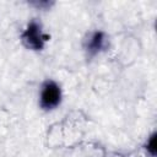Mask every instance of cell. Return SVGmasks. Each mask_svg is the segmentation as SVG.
<instances>
[{
  "label": "cell",
  "mask_w": 157,
  "mask_h": 157,
  "mask_svg": "<svg viewBox=\"0 0 157 157\" xmlns=\"http://www.w3.org/2000/svg\"><path fill=\"white\" fill-rule=\"evenodd\" d=\"M29 5L33 6L36 10L48 11V10H50L55 5V2L52 1V0H34V1H31Z\"/></svg>",
  "instance_id": "cell-5"
},
{
  "label": "cell",
  "mask_w": 157,
  "mask_h": 157,
  "mask_svg": "<svg viewBox=\"0 0 157 157\" xmlns=\"http://www.w3.org/2000/svg\"><path fill=\"white\" fill-rule=\"evenodd\" d=\"M38 108L44 113H52L60 108L64 101L63 86L55 78H45L40 82L38 90Z\"/></svg>",
  "instance_id": "cell-2"
},
{
  "label": "cell",
  "mask_w": 157,
  "mask_h": 157,
  "mask_svg": "<svg viewBox=\"0 0 157 157\" xmlns=\"http://www.w3.org/2000/svg\"><path fill=\"white\" fill-rule=\"evenodd\" d=\"M110 38L109 34L102 28H94L88 31L81 42V48L87 60H93L109 49Z\"/></svg>",
  "instance_id": "cell-3"
},
{
  "label": "cell",
  "mask_w": 157,
  "mask_h": 157,
  "mask_svg": "<svg viewBox=\"0 0 157 157\" xmlns=\"http://www.w3.org/2000/svg\"><path fill=\"white\" fill-rule=\"evenodd\" d=\"M50 40V34L45 32L39 18H31L20 32V42L23 48L32 53H42Z\"/></svg>",
  "instance_id": "cell-1"
},
{
  "label": "cell",
  "mask_w": 157,
  "mask_h": 157,
  "mask_svg": "<svg viewBox=\"0 0 157 157\" xmlns=\"http://www.w3.org/2000/svg\"><path fill=\"white\" fill-rule=\"evenodd\" d=\"M142 150L146 156L148 157H156L157 155V131L153 130L144 141Z\"/></svg>",
  "instance_id": "cell-4"
}]
</instances>
